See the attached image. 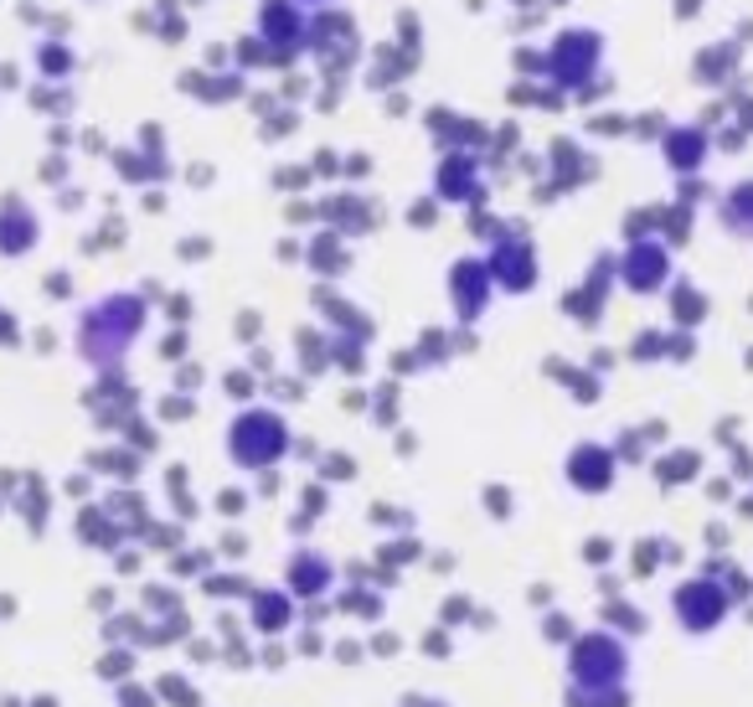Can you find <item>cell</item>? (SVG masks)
I'll return each instance as SVG.
<instances>
[{"label": "cell", "instance_id": "6da1fadb", "mask_svg": "<svg viewBox=\"0 0 753 707\" xmlns=\"http://www.w3.org/2000/svg\"><path fill=\"white\" fill-rule=\"evenodd\" d=\"M305 58L316 62L320 83H357V68L367 58V37H361V21L346 5H320L305 21Z\"/></svg>", "mask_w": 753, "mask_h": 707}, {"label": "cell", "instance_id": "7a4b0ae2", "mask_svg": "<svg viewBox=\"0 0 753 707\" xmlns=\"http://www.w3.org/2000/svg\"><path fill=\"white\" fill-rule=\"evenodd\" d=\"M542 52H547V83H557V88L573 99L578 88H583V83H589L598 68H604L609 41H604V32H598V26H583V21H573V26H557L553 41H547Z\"/></svg>", "mask_w": 753, "mask_h": 707}, {"label": "cell", "instance_id": "3957f363", "mask_svg": "<svg viewBox=\"0 0 753 707\" xmlns=\"http://www.w3.org/2000/svg\"><path fill=\"white\" fill-rule=\"evenodd\" d=\"M305 21H310V11H305L299 0H258L254 32L263 37V47L274 52L279 73L299 68V58H305Z\"/></svg>", "mask_w": 753, "mask_h": 707}, {"label": "cell", "instance_id": "277c9868", "mask_svg": "<svg viewBox=\"0 0 753 707\" xmlns=\"http://www.w3.org/2000/svg\"><path fill=\"white\" fill-rule=\"evenodd\" d=\"M227 444H233V460L248 465V471H263V465H274L279 454L289 450V429H284V418L279 413H243L233 434H227Z\"/></svg>", "mask_w": 753, "mask_h": 707}, {"label": "cell", "instance_id": "5b68a950", "mask_svg": "<svg viewBox=\"0 0 753 707\" xmlns=\"http://www.w3.org/2000/svg\"><path fill=\"white\" fill-rule=\"evenodd\" d=\"M434 197L455 202V207H485L491 186H485V166L470 150H439L434 160Z\"/></svg>", "mask_w": 753, "mask_h": 707}, {"label": "cell", "instance_id": "8992f818", "mask_svg": "<svg viewBox=\"0 0 753 707\" xmlns=\"http://www.w3.org/2000/svg\"><path fill=\"white\" fill-rule=\"evenodd\" d=\"M423 68V52H408V47H397L393 37L367 47V58L357 68V83L367 94H387V88H408L413 73Z\"/></svg>", "mask_w": 753, "mask_h": 707}, {"label": "cell", "instance_id": "52a82bcc", "mask_svg": "<svg viewBox=\"0 0 753 707\" xmlns=\"http://www.w3.org/2000/svg\"><path fill=\"white\" fill-rule=\"evenodd\" d=\"M485 269H491V284H496V290L532 295V290H536V248H532V237H527V233L496 237V254L485 258Z\"/></svg>", "mask_w": 753, "mask_h": 707}, {"label": "cell", "instance_id": "ba28073f", "mask_svg": "<svg viewBox=\"0 0 753 707\" xmlns=\"http://www.w3.org/2000/svg\"><path fill=\"white\" fill-rule=\"evenodd\" d=\"M655 150L666 160V171L671 176H696V171H707V160H713V135L702 130V124H666V135L655 139Z\"/></svg>", "mask_w": 753, "mask_h": 707}, {"label": "cell", "instance_id": "9c48e42d", "mask_svg": "<svg viewBox=\"0 0 753 707\" xmlns=\"http://www.w3.org/2000/svg\"><path fill=\"white\" fill-rule=\"evenodd\" d=\"M619 279L630 284L634 295H655V290L671 279L666 243H655V237H630V248H625V258H619Z\"/></svg>", "mask_w": 753, "mask_h": 707}, {"label": "cell", "instance_id": "30bf717a", "mask_svg": "<svg viewBox=\"0 0 753 707\" xmlns=\"http://www.w3.org/2000/svg\"><path fill=\"white\" fill-rule=\"evenodd\" d=\"M743 73V47L733 37H717V41H702L692 52V83L707 88V94H723L728 83Z\"/></svg>", "mask_w": 753, "mask_h": 707}, {"label": "cell", "instance_id": "8fae6325", "mask_svg": "<svg viewBox=\"0 0 753 707\" xmlns=\"http://www.w3.org/2000/svg\"><path fill=\"white\" fill-rule=\"evenodd\" d=\"M542 156H547V181H557L563 192L598 181V160L583 150V139H578V135H553Z\"/></svg>", "mask_w": 753, "mask_h": 707}, {"label": "cell", "instance_id": "7c38bea8", "mask_svg": "<svg viewBox=\"0 0 753 707\" xmlns=\"http://www.w3.org/2000/svg\"><path fill=\"white\" fill-rule=\"evenodd\" d=\"M491 269H485V258H455V269H449V300H455L459 320H476L485 310V300H491Z\"/></svg>", "mask_w": 753, "mask_h": 707}, {"label": "cell", "instance_id": "4fadbf2b", "mask_svg": "<svg viewBox=\"0 0 753 707\" xmlns=\"http://www.w3.org/2000/svg\"><path fill=\"white\" fill-rule=\"evenodd\" d=\"M568 480H573L578 491H609V480H615V460L594 444H578L573 460H568Z\"/></svg>", "mask_w": 753, "mask_h": 707}, {"label": "cell", "instance_id": "5bb4252c", "mask_svg": "<svg viewBox=\"0 0 753 707\" xmlns=\"http://www.w3.org/2000/svg\"><path fill=\"white\" fill-rule=\"evenodd\" d=\"M320 212L331 217L336 228H346V233H361V228H372L376 217H382L372 207V197H361V192H336V197L320 202Z\"/></svg>", "mask_w": 753, "mask_h": 707}, {"label": "cell", "instance_id": "9a60e30c", "mask_svg": "<svg viewBox=\"0 0 753 707\" xmlns=\"http://www.w3.org/2000/svg\"><path fill=\"white\" fill-rule=\"evenodd\" d=\"M717 217H723V228H728V233L753 237V176L733 181V186L723 192V207H717Z\"/></svg>", "mask_w": 753, "mask_h": 707}, {"label": "cell", "instance_id": "2e32d148", "mask_svg": "<svg viewBox=\"0 0 753 707\" xmlns=\"http://www.w3.org/2000/svg\"><path fill=\"white\" fill-rule=\"evenodd\" d=\"M676 609L687 614V625H713V620H723V594L713 584H687L676 594Z\"/></svg>", "mask_w": 753, "mask_h": 707}, {"label": "cell", "instance_id": "e0dca14e", "mask_svg": "<svg viewBox=\"0 0 753 707\" xmlns=\"http://www.w3.org/2000/svg\"><path fill=\"white\" fill-rule=\"evenodd\" d=\"M516 150H521V124H516V119H501V124H491V145H485L480 166H485V171H511Z\"/></svg>", "mask_w": 753, "mask_h": 707}, {"label": "cell", "instance_id": "ac0fdd59", "mask_svg": "<svg viewBox=\"0 0 753 707\" xmlns=\"http://www.w3.org/2000/svg\"><path fill=\"white\" fill-rule=\"evenodd\" d=\"M227 52H233V68H238V73H263V68H274V52L263 47V37H258V32L238 37L233 47H227ZM274 73H279V68H274Z\"/></svg>", "mask_w": 753, "mask_h": 707}, {"label": "cell", "instance_id": "d6986e66", "mask_svg": "<svg viewBox=\"0 0 753 707\" xmlns=\"http://www.w3.org/2000/svg\"><path fill=\"white\" fill-rule=\"evenodd\" d=\"M583 135L589 139H630V114H619V109H589V114H583Z\"/></svg>", "mask_w": 753, "mask_h": 707}, {"label": "cell", "instance_id": "ffe728a7", "mask_svg": "<svg viewBox=\"0 0 753 707\" xmlns=\"http://www.w3.org/2000/svg\"><path fill=\"white\" fill-rule=\"evenodd\" d=\"M299 119H305V109H295V103H279L274 114L258 119V139H263V145H279V139H289L299 130Z\"/></svg>", "mask_w": 753, "mask_h": 707}, {"label": "cell", "instance_id": "44dd1931", "mask_svg": "<svg viewBox=\"0 0 753 707\" xmlns=\"http://www.w3.org/2000/svg\"><path fill=\"white\" fill-rule=\"evenodd\" d=\"M418 114H423V135H434L439 150H449V145H455L459 109H449V103H429V109H418Z\"/></svg>", "mask_w": 753, "mask_h": 707}, {"label": "cell", "instance_id": "7402d4cb", "mask_svg": "<svg viewBox=\"0 0 753 707\" xmlns=\"http://www.w3.org/2000/svg\"><path fill=\"white\" fill-rule=\"evenodd\" d=\"M615 88H619V78L609 73V68H598L594 78H589V83H583V88L573 94V109H604V103L615 99Z\"/></svg>", "mask_w": 753, "mask_h": 707}, {"label": "cell", "instance_id": "603a6c76", "mask_svg": "<svg viewBox=\"0 0 753 707\" xmlns=\"http://www.w3.org/2000/svg\"><path fill=\"white\" fill-rule=\"evenodd\" d=\"M692 237V207L687 202H671V207H661V243H687Z\"/></svg>", "mask_w": 753, "mask_h": 707}, {"label": "cell", "instance_id": "cb8c5ba5", "mask_svg": "<svg viewBox=\"0 0 753 707\" xmlns=\"http://www.w3.org/2000/svg\"><path fill=\"white\" fill-rule=\"evenodd\" d=\"M511 78H547V52L532 41H516L511 47Z\"/></svg>", "mask_w": 753, "mask_h": 707}, {"label": "cell", "instance_id": "d4e9b609", "mask_svg": "<svg viewBox=\"0 0 753 707\" xmlns=\"http://www.w3.org/2000/svg\"><path fill=\"white\" fill-rule=\"evenodd\" d=\"M393 41L397 47H408V52H423V16H418L413 5H403L393 16Z\"/></svg>", "mask_w": 753, "mask_h": 707}, {"label": "cell", "instance_id": "484cf974", "mask_svg": "<svg viewBox=\"0 0 753 707\" xmlns=\"http://www.w3.org/2000/svg\"><path fill=\"white\" fill-rule=\"evenodd\" d=\"M310 94H316V73H299V68H289V73L279 78V103H295V109H305Z\"/></svg>", "mask_w": 753, "mask_h": 707}, {"label": "cell", "instance_id": "4316f807", "mask_svg": "<svg viewBox=\"0 0 753 707\" xmlns=\"http://www.w3.org/2000/svg\"><path fill=\"white\" fill-rule=\"evenodd\" d=\"M532 109L536 114H568L573 109V99L557 88V83H547V78H536V94H532Z\"/></svg>", "mask_w": 753, "mask_h": 707}, {"label": "cell", "instance_id": "83f0119b", "mask_svg": "<svg viewBox=\"0 0 753 707\" xmlns=\"http://www.w3.org/2000/svg\"><path fill=\"white\" fill-rule=\"evenodd\" d=\"M666 124H671V119L661 114V109H645V114H630V139H640V145H655V139L666 135Z\"/></svg>", "mask_w": 753, "mask_h": 707}, {"label": "cell", "instance_id": "f1b7e54d", "mask_svg": "<svg viewBox=\"0 0 753 707\" xmlns=\"http://www.w3.org/2000/svg\"><path fill=\"white\" fill-rule=\"evenodd\" d=\"M346 94H351L346 83H320V78H316V94H310V109H316V114H336L341 103H346Z\"/></svg>", "mask_w": 753, "mask_h": 707}, {"label": "cell", "instance_id": "f546056e", "mask_svg": "<svg viewBox=\"0 0 753 707\" xmlns=\"http://www.w3.org/2000/svg\"><path fill=\"white\" fill-rule=\"evenodd\" d=\"M295 584H305V589H320L325 584V563H320L316 552H299L295 558Z\"/></svg>", "mask_w": 753, "mask_h": 707}, {"label": "cell", "instance_id": "4dcf8cb0", "mask_svg": "<svg viewBox=\"0 0 753 707\" xmlns=\"http://www.w3.org/2000/svg\"><path fill=\"white\" fill-rule=\"evenodd\" d=\"M536 26H547V5H527V11H511V32L516 41H527Z\"/></svg>", "mask_w": 753, "mask_h": 707}, {"label": "cell", "instance_id": "1f68e13d", "mask_svg": "<svg viewBox=\"0 0 753 707\" xmlns=\"http://www.w3.org/2000/svg\"><path fill=\"white\" fill-rule=\"evenodd\" d=\"M749 139H753V135H743L733 119H728V124H717V130H713V150H723V156H738V150H743Z\"/></svg>", "mask_w": 753, "mask_h": 707}, {"label": "cell", "instance_id": "d6a6232c", "mask_svg": "<svg viewBox=\"0 0 753 707\" xmlns=\"http://www.w3.org/2000/svg\"><path fill=\"white\" fill-rule=\"evenodd\" d=\"M310 181H316V176H310V166H305V160H299V166H279V171H274L279 192H305Z\"/></svg>", "mask_w": 753, "mask_h": 707}, {"label": "cell", "instance_id": "836d02e7", "mask_svg": "<svg viewBox=\"0 0 753 707\" xmlns=\"http://www.w3.org/2000/svg\"><path fill=\"white\" fill-rule=\"evenodd\" d=\"M713 197V186L702 181V171L696 176H676V202H687V207H696V202Z\"/></svg>", "mask_w": 753, "mask_h": 707}, {"label": "cell", "instance_id": "e575fe53", "mask_svg": "<svg viewBox=\"0 0 753 707\" xmlns=\"http://www.w3.org/2000/svg\"><path fill=\"white\" fill-rule=\"evenodd\" d=\"M655 228H661V207H645V212L625 217V233H630V237H651Z\"/></svg>", "mask_w": 753, "mask_h": 707}, {"label": "cell", "instance_id": "d590c367", "mask_svg": "<svg viewBox=\"0 0 753 707\" xmlns=\"http://www.w3.org/2000/svg\"><path fill=\"white\" fill-rule=\"evenodd\" d=\"M696 124H702L707 135H713L717 124H728V99H723V94H713V99L702 103V114H696Z\"/></svg>", "mask_w": 753, "mask_h": 707}, {"label": "cell", "instance_id": "8d00e7d4", "mask_svg": "<svg viewBox=\"0 0 753 707\" xmlns=\"http://www.w3.org/2000/svg\"><path fill=\"white\" fill-rule=\"evenodd\" d=\"M310 176H341V150H331V145H320L316 160H310Z\"/></svg>", "mask_w": 753, "mask_h": 707}, {"label": "cell", "instance_id": "74e56055", "mask_svg": "<svg viewBox=\"0 0 753 707\" xmlns=\"http://www.w3.org/2000/svg\"><path fill=\"white\" fill-rule=\"evenodd\" d=\"M341 176H346V181H367V176H372V156H367V150L341 156Z\"/></svg>", "mask_w": 753, "mask_h": 707}, {"label": "cell", "instance_id": "f35d334b", "mask_svg": "<svg viewBox=\"0 0 753 707\" xmlns=\"http://www.w3.org/2000/svg\"><path fill=\"white\" fill-rule=\"evenodd\" d=\"M408 222H413V228H434L439 222V197H418L413 207H408Z\"/></svg>", "mask_w": 753, "mask_h": 707}, {"label": "cell", "instance_id": "ab89813d", "mask_svg": "<svg viewBox=\"0 0 753 707\" xmlns=\"http://www.w3.org/2000/svg\"><path fill=\"white\" fill-rule=\"evenodd\" d=\"M511 166L521 171V176H532V181H542L547 176V156H532V150H516L511 156Z\"/></svg>", "mask_w": 753, "mask_h": 707}, {"label": "cell", "instance_id": "60d3db41", "mask_svg": "<svg viewBox=\"0 0 753 707\" xmlns=\"http://www.w3.org/2000/svg\"><path fill=\"white\" fill-rule=\"evenodd\" d=\"M376 99H382V114H387V119L408 114V88H387V94H376Z\"/></svg>", "mask_w": 753, "mask_h": 707}, {"label": "cell", "instance_id": "b9f144b4", "mask_svg": "<svg viewBox=\"0 0 753 707\" xmlns=\"http://www.w3.org/2000/svg\"><path fill=\"white\" fill-rule=\"evenodd\" d=\"M557 197H563V186H557V181H547V176L532 186V202H536V207H553Z\"/></svg>", "mask_w": 753, "mask_h": 707}, {"label": "cell", "instance_id": "7bdbcfd3", "mask_svg": "<svg viewBox=\"0 0 753 707\" xmlns=\"http://www.w3.org/2000/svg\"><path fill=\"white\" fill-rule=\"evenodd\" d=\"M248 109H254L258 119L274 114V109H279V94H269V88H263V94H248Z\"/></svg>", "mask_w": 753, "mask_h": 707}, {"label": "cell", "instance_id": "ee69618b", "mask_svg": "<svg viewBox=\"0 0 753 707\" xmlns=\"http://www.w3.org/2000/svg\"><path fill=\"white\" fill-rule=\"evenodd\" d=\"M702 5H707V0H671V16L676 21H696L702 16Z\"/></svg>", "mask_w": 753, "mask_h": 707}, {"label": "cell", "instance_id": "f6af8a7d", "mask_svg": "<svg viewBox=\"0 0 753 707\" xmlns=\"http://www.w3.org/2000/svg\"><path fill=\"white\" fill-rule=\"evenodd\" d=\"M733 41H738V47H753V16H738Z\"/></svg>", "mask_w": 753, "mask_h": 707}, {"label": "cell", "instance_id": "bcb514c9", "mask_svg": "<svg viewBox=\"0 0 753 707\" xmlns=\"http://www.w3.org/2000/svg\"><path fill=\"white\" fill-rule=\"evenodd\" d=\"M310 217H316L310 202H289V222H310Z\"/></svg>", "mask_w": 753, "mask_h": 707}, {"label": "cell", "instance_id": "7dc6e473", "mask_svg": "<svg viewBox=\"0 0 753 707\" xmlns=\"http://www.w3.org/2000/svg\"><path fill=\"white\" fill-rule=\"evenodd\" d=\"M207 62H212V68H222V62H233V52H227V47H207Z\"/></svg>", "mask_w": 753, "mask_h": 707}, {"label": "cell", "instance_id": "c3c4849f", "mask_svg": "<svg viewBox=\"0 0 753 707\" xmlns=\"http://www.w3.org/2000/svg\"><path fill=\"white\" fill-rule=\"evenodd\" d=\"M459 5H465V11H476V16H480V11H485L491 0H459Z\"/></svg>", "mask_w": 753, "mask_h": 707}, {"label": "cell", "instance_id": "681fc988", "mask_svg": "<svg viewBox=\"0 0 753 707\" xmlns=\"http://www.w3.org/2000/svg\"><path fill=\"white\" fill-rule=\"evenodd\" d=\"M305 11H320V5H341V0H299Z\"/></svg>", "mask_w": 753, "mask_h": 707}, {"label": "cell", "instance_id": "f907efd6", "mask_svg": "<svg viewBox=\"0 0 753 707\" xmlns=\"http://www.w3.org/2000/svg\"><path fill=\"white\" fill-rule=\"evenodd\" d=\"M511 11H527V5H542V0H506Z\"/></svg>", "mask_w": 753, "mask_h": 707}, {"label": "cell", "instance_id": "816d5d0a", "mask_svg": "<svg viewBox=\"0 0 753 707\" xmlns=\"http://www.w3.org/2000/svg\"><path fill=\"white\" fill-rule=\"evenodd\" d=\"M542 5H547V11H563V5H573V0H542Z\"/></svg>", "mask_w": 753, "mask_h": 707}]
</instances>
